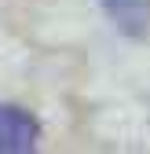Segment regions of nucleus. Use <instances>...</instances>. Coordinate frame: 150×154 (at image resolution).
<instances>
[{
	"label": "nucleus",
	"instance_id": "obj_1",
	"mask_svg": "<svg viewBox=\"0 0 150 154\" xmlns=\"http://www.w3.org/2000/svg\"><path fill=\"white\" fill-rule=\"evenodd\" d=\"M40 125L29 110L18 106H0V154H18V150H33Z\"/></svg>",
	"mask_w": 150,
	"mask_h": 154
}]
</instances>
